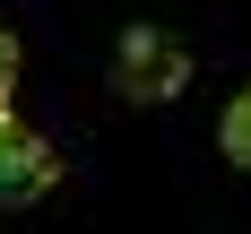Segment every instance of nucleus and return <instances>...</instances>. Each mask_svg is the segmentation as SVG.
<instances>
[{
    "mask_svg": "<svg viewBox=\"0 0 251 234\" xmlns=\"http://www.w3.org/2000/svg\"><path fill=\"white\" fill-rule=\"evenodd\" d=\"M182 87H191V52H182L165 26H130L122 52H113V96H130V104H174Z\"/></svg>",
    "mask_w": 251,
    "mask_h": 234,
    "instance_id": "1",
    "label": "nucleus"
},
{
    "mask_svg": "<svg viewBox=\"0 0 251 234\" xmlns=\"http://www.w3.org/2000/svg\"><path fill=\"white\" fill-rule=\"evenodd\" d=\"M52 182H61V156H52V148H44L26 122H9V104H0V208L44 200Z\"/></svg>",
    "mask_w": 251,
    "mask_h": 234,
    "instance_id": "2",
    "label": "nucleus"
},
{
    "mask_svg": "<svg viewBox=\"0 0 251 234\" xmlns=\"http://www.w3.org/2000/svg\"><path fill=\"white\" fill-rule=\"evenodd\" d=\"M217 139H226V156H234V165L251 174V87H243V96L226 104V122H217Z\"/></svg>",
    "mask_w": 251,
    "mask_h": 234,
    "instance_id": "3",
    "label": "nucleus"
},
{
    "mask_svg": "<svg viewBox=\"0 0 251 234\" xmlns=\"http://www.w3.org/2000/svg\"><path fill=\"white\" fill-rule=\"evenodd\" d=\"M9 87H18V35L0 26V104H9Z\"/></svg>",
    "mask_w": 251,
    "mask_h": 234,
    "instance_id": "4",
    "label": "nucleus"
}]
</instances>
